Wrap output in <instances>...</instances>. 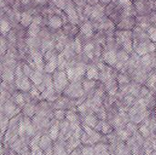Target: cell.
Instances as JSON below:
<instances>
[{"label": "cell", "instance_id": "5", "mask_svg": "<svg viewBox=\"0 0 156 155\" xmlns=\"http://www.w3.org/2000/svg\"><path fill=\"white\" fill-rule=\"evenodd\" d=\"M15 84L16 86V88L24 92H27L31 90V88L33 86H31L30 80L28 79L27 77L24 76L23 78L19 79H16L15 80Z\"/></svg>", "mask_w": 156, "mask_h": 155}, {"label": "cell", "instance_id": "9", "mask_svg": "<svg viewBox=\"0 0 156 155\" xmlns=\"http://www.w3.org/2000/svg\"><path fill=\"white\" fill-rule=\"evenodd\" d=\"M59 132H60V127H59V122H54L51 127L49 128L48 131V135L51 138L52 141H56L58 136H59Z\"/></svg>", "mask_w": 156, "mask_h": 155}, {"label": "cell", "instance_id": "25", "mask_svg": "<svg viewBox=\"0 0 156 155\" xmlns=\"http://www.w3.org/2000/svg\"><path fill=\"white\" fill-rule=\"evenodd\" d=\"M117 82H118V85H126V84H130L131 83V79L127 76V75H124V74H119L117 76Z\"/></svg>", "mask_w": 156, "mask_h": 155}, {"label": "cell", "instance_id": "32", "mask_svg": "<svg viewBox=\"0 0 156 155\" xmlns=\"http://www.w3.org/2000/svg\"><path fill=\"white\" fill-rule=\"evenodd\" d=\"M40 139H41V134L40 133H37L35 136H33V138L30 141V144H29L30 145V148H34V147L38 146Z\"/></svg>", "mask_w": 156, "mask_h": 155}, {"label": "cell", "instance_id": "3", "mask_svg": "<svg viewBox=\"0 0 156 155\" xmlns=\"http://www.w3.org/2000/svg\"><path fill=\"white\" fill-rule=\"evenodd\" d=\"M16 106L17 105L11 100H7L5 103V107H4V111H5V117H7L8 119H11L15 115H16L20 111V109H18Z\"/></svg>", "mask_w": 156, "mask_h": 155}, {"label": "cell", "instance_id": "31", "mask_svg": "<svg viewBox=\"0 0 156 155\" xmlns=\"http://www.w3.org/2000/svg\"><path fill=\"white\" fill-rule=\"evenodd\" d=\"M108 146L105 143H98L96 144V146L94 147V151H95V155L100 154L105 151H107Z\"/></svg>", "mask_w": 156, "mask_h": 155}, {"label": "cell", "instance_id": "4", "mask_svg": "<svg viewBox=\"0 0 156 155\" xmlns=\"http://www.w3.org/2000/svg\"><path fill=\"white\" fill-rule=\"evenodd\" d=\"M65 13L68 15V17L69 18V20L73 23V24H77L79 22V15L77 12V9L75 8V6L73 5L72 2L69 1L66 9L64 10Z\"/></svg>", "mask_w": 156, "mask_h": 155}, {"label": "cell", "instance_id": "35", "mask_svg": "<svg viewBox=\"0 0 156 155\" xmlns=\"http://www.w3.org/2000/svg\"><path fill=\"white\" fill-rule=\"evenodd\" d=\"M53 1H54L55 5L58 7H59L60 9H62V10H65L66 9L68 4L69 2V0H53Z\"/></svg>", "mask_w": 156, "mask_h": 155}, {"label": "cell", "instance_id": "46", "mask_svg": "<svg viewBox=\"0 0 156 155\" xmlns=\"http://www.w3.org/2000/svg\"><path fill=\"white\" fill-rule=\"evenodd\" d=\"M23 5H27L29 3V0H20Z\"/></svg>", "mask_w": 156, "mask_h": 155}, {"label": "cell", "instance_id": "38", "mask_svg": "<svg viewBox=\"0 0 156 155\" xmlns=\"http://www.w3.org/2000/svg\"><path fill=\"white\" fill-rule=\"evenodd\" d=\"M112 132V126L107 123L106 122L103 121V123H102V128H101V132L103 134H110L111 132Z\"/></svg>", "mask_w": 156, "mask_h": 155}, {"label": "cell", "instance_id": "28", "mask_svg": "<svg viewBox=\"0 0 156 155\" xmlns=\"http://www.w3.org/2000/svg\"><path fill=\"white\" fill-rule=\"evenodd\" d=\"M66 119L70 123H77L78 122V116L73 111H68L66 113Z\"/></svg>", "mask_w": 156, "mask_h": 155}, {"label": "cell", "instance_id": "1", "mask_svg": "<svg viewBox=\"0 0 156 155\" xmlns=\"http://www.w3.org/2000/svg\"><path fill=\"white\" fill-rule=\"evenodd\" d=\"M53 86L58 93H61L69 87L70 81L67 76L66 70H56L53 73Z\"/></svg>", "mask_w": 156, "mask_h": 155}, {"label": "cell", "instance_id": "8", "mask_svg": "<svg viewBox=\"0 0 156 155\" xmlns=\"http://www.w3.org/2000/svg\"><path fill=\"white\" fill-rule=\"evenodd\" d=\"M134 26V19L132 17H125L122 18V21L118 25V28L121 30H130Z\"/></svg>", "mask_w": 156, "mask_h": 155}, {"label": "cell", "instance_id": "40", "mask_svg": "<svg viewBox=\"0 0 156 155\" xmlns=\"http://www.w3.org/2000/svg\"><path fill=\"white\" fill-rule=\"evenodd\" d=\"M126 130H127L130 133H134V132H137V126L135 125V123H133V122H132L127 123V125H126Z\"/></svg>", "mask_w": 156, "mask_h": 155}, {"label": "cell", "instance_id": "36", "mask_svg": "<svg viewBox=\"0 0 156 155\" xmlns=\"http://www.w3.org/2000/svg\"><path fill=\"white\" fill-rule=\"evenodd\" d=\"M81 153L82 155H95L94 148L91 146H85L81 148Z\"/></svg>", "mask_w": 156, "mask_h": 155}, {"label": "cell", "instance_id": "20", "mask_svg": "<svg viewBox=\"0 0 156 155\" xmlns=\"http://www.w3.org/2000/svg\"><path fill=\"white\" fill-rule=\"evenodd\" d=\"M83 51L84 53L90 58H92L93 56H94V51H95V47H94V44L93 43H88L84 46L83 48Z\"/></svg>", "mask_w": 156, "mask_h": 155}, {"label": "cell", "instance_id": "21", "mask_svg": "<svg viewBox=\"0 0 156 155\" xmlns=\"http://www.w3.org/2000/svg\"><path fill=\"white\" fill-rule=\"evenodd\" d=\"M14 102L19 106V108H24L25 105L27 104L26 103V99L24 97V95L22 93H16L15 96H14Z\"/></svg>", "mask_w": 156, "mask_h": 155}, {"label": "cell", "instance_id": "43", "mask_svg": "<svg viewBox=\"0 0 156 155\" xmlns=\"http://www.w3.org/2000/svg\"><path fill=\"white\" fill-rule=\"evenodd\" d=\"M118 2L123 8H127L133 5V3L131 0H118Z\"/></svg>", "mask_w": 156, "mask_h": 155}, {"label": "cell", "instance_id": "49", "mask_svg": "<svg viewBox=\"0 0 156 155\" xmlns=\"http://www.w3.org/2000/svg\"><path fill=\"white\" fill-rule=\"evenodd\" d=\"M155 1H156V0H155Z\"/></svg>", "mask_w": 156, "mask_h": 155}, {"label": "cell", "instance_id": "45", "mask_svg": "<svg viewBox=\"0 0 156 155\" xmlns=\"http://www.w3.org/2000/svg\"><path fill=\"white\" fill-rule=\"evenodd\" d=\"M41 21H42V19L40 16H36L35 18H33V23H35L37 25H40Z\"/></svg>", "mask_w": 156, "mask_h": 155}, {"label": "cell", "instance_id": "39", "mask_svg": "<svg viewBox=\"0 0 156 155\" xmlns=\"http://www.w3.org/2000/svg\"><path fill=\"white\" fill-rule=\"evenodd\" d=\"M134 100H135V97L133 96L132 94H128L123 98V101L127 106H131L134 102Z\"/></svg>", "mask_w": 156, "mask_h": 155}, {"label": "cell", "instance_id": "41", "mask_svg": "<svg viewBox=\"0 0 156 155\" xmlns=\"http://www.w3.org/2000/svg\"><path fill=\"white\" fill-rule=\"evenodd\" d=\"M93 9H94V6H92V5H85L84 10H83V13H84V15L86 16L90 17V16L93 13Z\"/></svg>", "mask_w": 156, "mask_h": 155}, {"label": "cell", "instance_id": "16", "mask_svg": "<svg viewBox=\"0 0 156 155\" xmlns=\"http://www.w3.org/2000/svg\"><path fill=\"white\" fill-rule=\"evenodd\" d=\"M20 23L23 26L25 27H29L30 25L33 23V17L31 16V15L27 14V12L22 13L21 15V18H20Z\"/></svg>", "mask_w": 156, "mask_h": 155}, {"label": "cell", "instance_id": "11", "mask_svg": "<svg viewBox=\"0 0 156 155\" xmlns=\"http://www.w3.org/2000/svg\"><path fill=\"white\" fill-rule=\"evenodd\" d=\"M43 78H44L43 71H40V70L36 69L33 72V74L31 75V77L29 79L34 83L35 86H38V85H40V84L43 83Z\"/></svg>", "mask_w": 156, "mask_h": 155}, {"label": "cell", "instance_id": "42", "mask_svg": "<svg viewBox=\"0 0 156 155\" xmlns=\"http://www.w3.org/2000/svg\"><path fill=\"white\" fill-rule=\"evenodd\" d=\"M150 90L146 87V86H143L141 87V90H140V96L142 99H144L146 96H148L150 94Z\"/></svg>", "mask_w": 156, "mask_h": 155}, {"label": "cell", "instance_id": "15", "mask_svg": "<svg viewBox=\"0 0 156 155\" xmlns=\"http://www.w3.org/2000/svg\"><path fill=\"white\" fill-rule=\"evenodd\" d=\"M99 123L98 118L92 114H89L87 116H85V120H84V124L88 125L89 127L95 129V127L97 126V124Z\"/></svg>", "mask_w": 156, "mask_h": 155}, {"label": "cell", "instance_id": "26", "mask_svg": "<svg viewBox=\"0 0 156 155\" xmlns=\"http://www.w3.org/2000/svg\"><path fill=\"white\" fill-rule=\"evenodd\" d=\"M116 133L122 141H127L130 138V134H131L127 130L124 129H118L116 131Z\"/></svg>", "mask_w": 156, "mask_h": 155}, {"label": "cell", "instance_id": "14", "mask_svg": "<svg viewBox=\"0 0 156 155\" xmlns=\"http://www.w3.org/2000/svg\"><path fill=\"white\" fill-rule=\"evenodd\" d=\"M51 138L49 137V135H43L41 136V139L39 141V148L42 150V151H46L48 147L51 146Z\"/></svg>", "mask_w": 156, "mask_h": 155}, {"label": "cell", "instance_id": "22", "mask_svg": "<svg viewBox=\"0 0 156 155\" xmlns=\"http://www.w3.org/2000/svg\"><path fill=\"white\" fill-rule=\"evenodd\" d=\"M117 58H118V61L122 62V63H126L130 58L129 53L126 52L123 48L120 49L119 51H117Z\"/></svg>", "mask_w": 156, "mask_h": 155}, {"label": "cell", "instance_id": "2", "mask_svg": "<svg viewBox=\"0 0 156 155\" xmlns=\"http://www.w3.org/2000/svg\"><path fill=\"white\" fill-rule=\"evenodd\" d=\"M85 91L82 88V82L80 80H75L70 82L69 87L64 90V95L70 99H80L84 95Z\"/></svg>", "mask_w": 156, "mask_h": 155}, {"label": "cell", "instance_id": "34", "mask_svg": "<svg viewBox=\"0 0 156 155\" xmlns=\"http://www.w3.org/2000/svg\"><path fill=\"white\" fill-rule=\"evenodd\" d=\"M147 33L152 42L156 43V26H150V28L147 30Z\"/></svg>", "mask_w": 156, "mask_h": 155}, {"label": "cell", "instance_id": "24", "mask_svg": "<svg viewBox=\"0 0 156 155\" xmlns=\"http://www.w3.org/2000/svg\"><path fill=\"white\" fill-rule=\"evenodd\" d=\"M95 85H96V81L95 80H92V79H86L84 81H82V88H83V90H84L85 92L90 91L92 89H94Z\"/></svg>", "mask_w": 156, "mask_h": 155}, {"label": "cell", "instance_id": "37", "mask_svg": "<svg viewBox=\"0 0 156 155\" xmlns=\"http://www.w3.org/2000/svg\"><path fill=\"white\" fill-rule=\"evenodd\" d=\"M72 49L75 50L76 53H80L82 49V47H81V43H80V40L79 38H76L75 41L73 42L72 44Z\"/></svg>", "mask_w": 156, "mask_h": 155}, {"label": "cell", "instance_id": "27", "mask_svg": "<svg viewBox=\"0 0 156 155\" xmlns=\"http://www.w3.org/2000/svg\"><path fill=\"white\" fill-rule=\"evenodd\" d=\"M139 132L144 138H149L151 136V130L146 124H143L139 127Z\"/></svg>", "mask_w": 156, "mask_h": 155}, {"label": "cell", "instance_id": "18", "mask_svg": "<svg viewBox=\"0 0 156 155\" xmlns=\"http://www.w3.org/2000/svg\"><path fill=\"white\" fill-rule=\"evenodd\" d=\"M140 90H141V87L140 84L137 82H131L130 86H129V93L132 94L134 97H138L140 96Z\"/></svg>", "mask_w": 156, "mask_h": 155}, {"label": "cell", "instance_id": "19", "mask_svg": "<svg viewBox=\"0 0 156 155\" xmlns=\"http://www.w3.org/2000/svg\"><path fill=\"white\" fill-rule=\"evenodd\" d=\"M69 102V100H68V97H61V98H58L55 103V108L58 109V110H62L64 108L67 107L68 103Z\"/></svg>", "mask_w": 156, "mask_h": 155}, {"label": "cell", "instance_id": "12", "mask_svg": "<svg viewBox=\"0 0 156 155\" xmlns=\"http://www.w3.org/2000/svg\"><path fill=\"white\" fill-rule=\"evenodd\" d=\"M80 31L86 37H91L93 36V26L90 24V22H85L81 26Z\"/></svg>", "mask_w": 156, "mask_h": 155}, {"label": "cell", "instance_id": "48", "mask_svg": "<svg viewBox=\"0 0 156 155\" xmlns=\"http://www.w3.org/2000/svg\"><path fill=\"white\" fill-rule=\"evenodd\" d=\"M155 118H156V109H155Z\"/></svg>", "mask_w": 156, "mask_h": 155}, {"label": "cell", "instance_id": "13", "mask_svg": "<svg viewBox=\"0 0 156 155\" xmlns=\"http://www.w3.org/2000/svg\"><path fill=\"white\" fill-rule=\"evenodd\" d=\"M62 19L58 16H52L50 18H49V21H48V25L50 27L54 28V29H58V28H60L62 26Z\"/></svg>", "mask_w": 156, "mask_h": 155}, {"label": "cell", "instance_id": "29", "mask_svg": "<svg viewBox=\"0 0 156 155\" xmlns=\"http://www.w3.org/2000/svg\"><path fill=\"white\" fill-rule=\"evenodd\" d=\"M10 29H11L10 24H9L7 21H5V19H2V20H1V25H0L1 33H2L3 35H5V34L8 33V32L10 31Z\"/></svg>", "mask_w": 156, "mask_h": 155}, {"label": "cell", "instance_id": "10", "mask_svg": "<svg viewBox=\"0 0 156 155\" xmlns=\"http://www.w3.org/2000/svg\"><path fill=\"white\" fill-rule=\"evenodd\" d=\"M57 58H53L49 61H48L47 63H45V66H44V72L45 73H48V74H51V73H54L56 71V69H58V61H57Z\"/></svg>", "mask_w": 156, "mask_h": 155}, {"label": "cell", "instance_id": "44", "mask_svg": "<svg viewBox=\"0 0 156 155\" xmlns=\"http://www.w3.org/2000/svg\"><path fill=\"white\" fill-rule=\"evenodd\" d=\"M6 48H7V46H6V44H5V39L2 37V38H1V53L4 54V53L6 51Z\"/></svg>", "mask_w": 156, "mask_h": 155}, {"label": "cell", "instance_id": "17", "mask_svg": "<svg viewBox=\"0 0 156 155\" xmlns=\"http://www.w3.org/2000/svg\"><path fill=\"white\" fill-rule=\"evenodd\" d=\"M23 112H24V114H25L27 117L32 118V117L35 116V114H36V112H37V108H36L34 105L27 103V104L25 105V107H24V109H23Z\"/></svg>", "mask_w": 156, "mask_h": 155}, {"label": "cell", "instance_id": "23", "mask_svg": "<svg viewBox=\"0 0 156 155\" xmlns=\"http://www.w3.org/2000/svg\"><path fill=\"white\" fill-rule=\"evenodd\" d=\"M39 31H40L39 25H37L35 23H32L30 25V26L28 27L27 35H28V37H37V34L39 33Z\"/></svg>", "mask_w": 156, "mask_h": 155}, {"label": "cell", "instance_id": "47", "mask_svg": "<svg viewBox=\"0 0 156 155\" xmlns=\"http://www.w3.org/2000/svg\"><path fill=\"white\" fill-rule=\"evenodd\" d=\"M35 1H37V3H44L45 2V0H35Z\"/></svg>", "mask_w": 156, "mask_h": 155}, {"label": "cell", "instance_id": "30", "mask_svg": "<svg viewBox=\"0 0 156 155\" xmlns=\"http://www.w3.org/2000/svg\"><path fill=\"white\" fill-rule=\"evenodd\" d=\"M27 44L28 45V47L30 48L37 49V47L38 45V40L37 38V37H28V38L27 39Z\"/></svg>", "mask_w": 156, "mask_h": 155}, {"label": "cell", "instance_id": "33", "mask_svg": "<svg viewBox=\"0 0 156 155\" xmlns=\"http://www.w3.org/2000/svg\"><path fill=\"white\" fill-rule=\"evenodd\" d=\"M66 113L67 111H65L64 110H57L54 112V116L57 119V121H63L66 118Z\"/></svg>", "mask_w": 156, "mask_h": 155}, {"label": "cell", "instance_id": "6", "mask_svg": "<svg viewBox=\"0 0 156 155\" xmlns=\"http://www.w3.org/2000/svg\"><path fill=\"white\" fill-rule=\"evenodd\" d=\"M103 61L109 65V66H112V67H114L118 61V58H117V52L115 50H109V51H106L104 54H103Z\"/></svg>", "mask_w": 156, "mask_h": 155}, {"label": "cell", "instance_id": "7", "mask_svg": "<svg viewBox=\"0 0 156 155\" xmlns=\"http://www.w3.org/2000/svg\"><path fill=\"white\" fill-rule=\"evenodd\" d=\"M86 79H92V80H97L100 79V70L97 67L95 66H90L87 67V71L85 74Z\"/></svg>", "mask_w": 156, "mask_h": 155}]
</instances>
